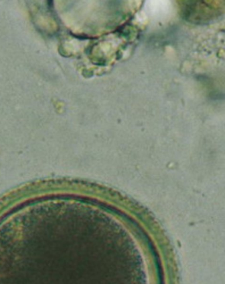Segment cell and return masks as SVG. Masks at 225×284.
I'll return each mask as SVG.
<instances>
[{
	"label": "cell",
	"instance_id": "6da1fadb",
	"mask_svg": "<svg viewBox=\"0 0 225 284\" xmlns=\"http://www.w3.org/2000/svg\"><path fill=\"white\" fill-rule=\"evenodd\" d=\"M213 10L211 6L207 5H196L192 2H187V4L184 5L183 15L188 21L194 22H206L207 19H210L214 16V12H212Z\"/></svg>",
	"mask_w": 225,
	"mask_h": 284
}]
</instances>
